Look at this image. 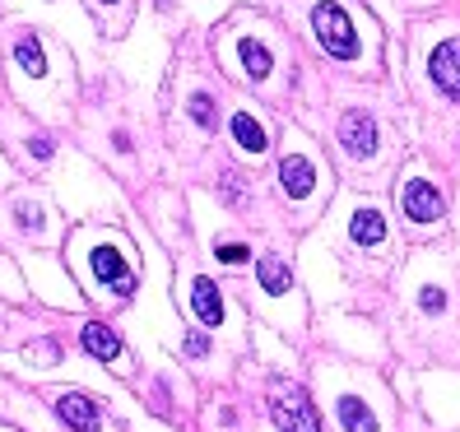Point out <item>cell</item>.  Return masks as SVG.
Returning a JSON list of instances; mask_svg holds the SVG:
<instances>
[{
    "label": "cell",
    "mask_w": 460,
    "mask_h": 432,
    "mask_svg": "<svg viewBox=\"0 0 460 432\" xmlns=\"http://www.w3.org/2000/svg\"><path fill=\"white\" fill-rule=\"evenodd\" d=\"M312 29H316L321 47H326L331 57H340V61H354V57H358L354 23H349V14L335 5V0H321V5L312 10Z\"/></svg>",
    "instance_id": "obj_1"
},
{
    "label": "cell",
    "mask_w": 460,
    "mask_h": 432,
    "mask_svg": "<svg viewBox=\"0 0 460 432\" xmlns=\"http://www.w3.org/2000/svg\"><path fill=\"white\" fill-rule=\"evenodd\" d=\"M275 423L279 432H321V414L297 386H275Z\"/></svg>",
    "instance_id": "obj_2"
},
{
    "label": "cell",
    "mask_w": 460,
    "mask_h": 432,
    "mask_svg": "<svg viewBox=\"0 0 460 432\" xmlns=\"http://www.w3.org/2000/svg\"><path fill=\"white\" fill-rule=\"evenodd\" d=\"M400 209H404V219H414V224H432V219H442V191L432 181H410V186H400Z\"/></svg>",
    "instance_id": "obj_3"
},
{
    "label": "cell",
    "mask_w": 460,
    "mask_h": 432,
    "mask_svg": "<svg viewBox=\"0 0 460 432\" xmlns=\"http://www.w3.org/2000/svg\"><path fill=\"white\" fill-rule=\"evenodd\" d=\"M340 145L354 154V158H367L376 149V126L367 112H344L340 117Z\"/></svg>",
    "instance_id": "obj_4"
},
{
    "label": "cell",
    "mask_w": 460,
    "mask_h": 432,
    "mask_svg": "<svg viewBox=\"0 0 460 432\" xmlns=\"http://www.w3.org/2000/svg\"><path fill=\"white\" fill-rule=\"evenodd\" d=\"M428 75H432V84H438L442 93L460 98V42H442L438 51H432Z\"/></svg>",
    "instance_id": "obj_5"
},
{
    "label": "cell",
    "mask_w": 460,
    "mask_h": 432,
    "mask_svg": "<svg viewBox=\"0 0 460 432\" xmlns=\"http://www.w3.org/2000/svg\"><path fill=\"white\" fill-rule=\"evenodd\" d=\"M93 275L107 284V288H112L117 293V298H130V293H135V279H130V269L121 265V256L117 251H93Z\"/></svg>",
    "instance_id": "obj_6"
},
{
    "label": "cell",
    "mask_w": 460,
    "mask_h": 432,
    "mask_svg": "<svg viewBox=\"0 0 460 432\" xmlns=\"http://www.w3.org/2000/svg\"><path fill=\"white\" fill-rule=\"evenodd\" d=\"M57 414H61V423L75 428V432H98V428H102L93 400H84V395H61V400H57Z\"/></svg>",
    "instance_id": "obj_7"
},
{
    "label": "cell",
    "mask_w": 460,
    "mask_h": 432,
    "mask_svg": "<svg viewBox=\"0 0 460 432\" xmlns=\"http://www.w3.org/2000/svg\"><path fill=\"white\" fill-rule=\"evenodd\" d=\"M279 181H284V196L288 200H303L307 191H312V163L303 154H284V163H279Z\"/></svg>",
    "instance_id": "obj_8"
},
{
    "label": "cell",
    "mask_w": 460,
    "mask_h": 432,
    "mask_svg": "<svg viewBox=\"0 0 460 432\" xmlns=\"http://www.w3.org/2000/svg\"><path fill=\"white\" fill-rule=\"evenodd\" d=\"M191 307H196V316L205 321V326H219L224 321V303H219V288H214V279H196L191 284Z\"/></svg>",
    "instance_id": "obj_9"
},
{
    "label": "cell",
    "mask_w": 460,
    "mask_h": 432,
    "mask_svg": "<svg viewBox=\"0 0 460 432\" xmlns=\"http://www.w3.org/2000/svg\"><path fill=\"white\" fill-rule=\"evenodd\" d=\"M84 348L93 358H102V363H112V358H121V339H117V331H107V326H98V321H89L84 326Z\"/></svg>",
    "instance_id": "obj_10"
},
{
    "label": "cell",
    "mask_w": 460,
    "mask_h": 432,
    "mask_svg": "<svg viewBox=\"0 0 460 432\" xmlns=\"http://www.w3.org/2000/svg\"><path fill=\"white\" fill-rule=\"evenodd\" d=\"M256 275H261V288H265V293H288V288H293V275H288V265H284L279 256L256 260Z\"/></svg>",
    "instance_id": "obj_11"
},
{
    "label": "cell",
    "mask_w": 460,
    "mask_h": 432,
    "mask_svg": "<svg viewBox=\"0 0 460 432\" xmlns=\"http://www.w3.org/2000/svg\"><path fill=\"white\" fill-rule=\"evenodd\" d=\"M349 233H354L358 247H376V242L386 237V228H382V214H376V209H358V214H354V224H349Z\"/></svg>",
    "instance_id": "obj_12"
},
{
    "label": "cell",
    "mask_w": 460,
    "mask_h": 432,
    "mask_svg": "<svg viewBox=\"0 0 460 432\" xmlns=\"http://www.w3.org/2000/svg\"><path fill=\"white\" fill-rule=\"evenodd\" d=\"M340 423H344L349 432H376V419L367 414V404L354 400V395H344V400H340Z\"/></svg>",
    "instance_id": "obj_13"
},
{
    "label": "cell",
    "mask_w": 460,
    "mask_h": 432,
    "mask_svg": "<svg viewBox=\"0 0 460 432\" xmlns=\"http://www.w3.org/2000/svg\"><path fill=\"white\" fill-rule=\"evenodd\" d=\"M233 140L247 149V154H261V149H265V130H261L247 112H237V117H233Z\"/></svg>",
    "instance_id": "obj_14"
},
{
    "label": "cell",
    "mask_w": 460,
    "mask_h": 432,
    "mask_svg": "<svg viewBox=\"0 0 460 432\" xmlns=\"http://www.w3.org/2000/svg\"><path fill=\"white\" fill-rule=\"evenodd\" d=\"M14 61L29 70V75H47V57H42L38 38H19V42H14Z\"/></svg>",
    "instance_id": "obj_15"
},
{
    "label": "cell",
    "mask_w": 460,
    "mask_h": 432,
    "mask_svg": "<svg viewBox=\"0 0 460 432\" xmlns=\"http://www.w3.org/2000/svg\"><path fill=\"white\" fill-rule=\"evenodd\" d=\"M237 51H242V66H247V75H256V79H265V75H270V51H265L261 42L242 38V42H237Z\"/></svg>",
    "instance_id": "obj_16"
},
{
    "label": "cell",
    "mask_w": 460,
    "mask_h": 432,
    "mask_svg": "<svg viewBox=\"0 0 460 432\" xmlns=\"http://www.w3.org/2000/svg\"><path fill=\"white\" fill-rule=\"evenodd\" d=\"M191 117H196L200 126H214V102H209L205 93H196V98H191Z\"/></svg>",
    "instance_id": "obj_17"
},
{
    "label": "cell",
    "mask_w": 460,
    "mask_h": 432,
    "mask_svg": "<svg viewBox=\"0 0 460 432\" xmlns=\"http://www.w3.org/2000/svg\"><path fill=\"white\" fill-rule=\"evenodd\" d=\"M219 260H228V265H242V260H252V251L242 247V242H228V247H219Z\"/></svg>",
    "instance_id": "obj_18"
},
{
    "label": "cell",
    "mask_w": 460,
    "mask_h": 432,
    "mask_svg": "<svg viewBox=\"0 0 460 432\" xmlns=\"http://www.w3.org/2000/svg\"><path fill=\"white\" fill-rule=\"evenodd\" d=\"M186 354H191V358H205V354H209V339H205L200 331H191V335H186Z\"/></svg>",
    "instance_id": "obj_19"
},
{
    "label": "cell",
    "mask_w": 460,
    "mask_h": 432,
    "mask_svg": "<svg viewBox=\"0 0 460 432\" xmlns=\"http://www.w3.org/2000/svg\"><path fill=\"white\" fill-rule=\"evenodd\" d=\"M419 303H423V312H438L447 298H442V288H423V293H419Z\"/></svg>",
    "instance_id": "obj_20"
},
{
    "label": "cell",
    "mask_w": 460,
    "mask_h": 432,
    "mask_svg": "<svg viewBox=\"0 0 460 432\" xmlns=\"http://www.w3.org/2000/svg\"><path fill=\"white\" fill-rule=\"evenodd\" d=\"M29 149H33V158H51V140H33Z\"/></svg>",
    "instance_id": "obj_21"
}]
</instances>
